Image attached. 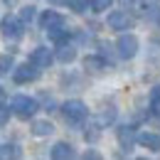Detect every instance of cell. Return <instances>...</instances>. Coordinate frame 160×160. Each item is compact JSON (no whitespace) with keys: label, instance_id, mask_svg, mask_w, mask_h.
Here are the masks:
<instances>
[{"label":"cell","instance_id":"1","mask_svg":"<svg viewBox=\"0 0 160 160\" xmlns=\"http://www.w3.org/2000/svg\"><path fill=\"white\" fill-rule=\"evenodd\" d=\"M42 30L52 37V40H62L64 37V18H62L57 10H47L42 15Z\"/></svg>","mask_w":160,"mask_h":160},{"label":"cell","instance_id":"2","mask_svg":"<svg viewBox=\"0 0 160 160\" xmlns=\"http://www.w3.org/2000/svg\"><path fill=\"white\" fill-rule=\"evenodd\" d=\"M10 108H12V113L15 116H20V118H30V116H35L37 113V101L30 99V96H22V94H18V96H12V101H10Z\"/></svg>","mask_w":160,"mask_h":160},{"label":"cell","instance_id":"3","mask_svg":"<svg viewBox=\"0 0 160 160\" xmlns=\"http://www.w3.org/2000/svg\"><path fill=\"white\" fill-rule=\"evenodd\" d=\"M62 111H64V118L69 121V123H81V121L86 118V113H89L86 103H84V101H79V99L67 101V103L62 106Z\"/></svg>","mask_w":160,"mask_h":160},{"label":"cell","instance_id":"4","mask_svg":"<svg viewBox=\"0 0 160 160\" xmlns=\"http://www.w3.org/2000/svg\"><path fill=\"white\" fill-rule=\"evenodd\" d=\"M138 37L136 35H121L118 42H116V47H118V54L123 59H133L136 54H138Z\"/></svg>","mask_w":160,"mask_h":160},{"label":"cell","instance_id":"5","mask_svg":"<svg viewBox=\"0 0 160 160\" xmlns=\"http://www.w3.org/2000/svg\"><path fill=\"white\" fill-rule=\"evenodd\" d=\"M22 25L25 22L22 20H15V18H2V22H0V32H2V37L5 40H20L22 37Z\"/></svg>","mask_w":160,"mask_h":160},{"label":"cell","instance_id":"6","mask_svg":"<svg viewBox=\"0 0 160 160\" xmlns=\"http://www.w3.org/2000/svg\"><path fill=\"white\" fill-rule=\"evenodd\" d=\"M37 77H40V67H35L32 62L15 67V72H12V79H15V84H27V81H35Z\"/></svg>","mask_w":160,"mask_h":160},{"label":"cell","instance_id":"7","mask_svg":"<svg viewBox=\"0 0 160 160\" xmlns=\"http://www.w3.org/2000/svg\"><path fill=\"white\" fill-rule=\"evenodd\" d=\"M108 27L111 30H131L133 27V18L128 12H123V10H116V12L108 15Z\"/></svg>","mask_w":160,"mask_h":160},{"label":"cell","instance_id":"8","mask_svg":"<svg viewBox=\"0 0 160 160\" xmlns=\"http://www.w3.org/2000/svg\"><path fill=\"white\" fill-rule=\"evenodd\" d=\"M116 136H118V145L123 148V150H131V148H133V143L138 140L136 128H131V126H121L118 131H116Z\"/></svg>","mask_w":160,"mask_h":160},{"label":"cell","instance_id":"9","mask_svg":"<svg viewBox=\"0 0 160 160\" xmlns=\"http://www.w3.org/2000/svg\"><path fill=\"white\" fill-rule=\"evenodd\" d=\"M30 62H32L35 67H40V69H44V67H49V62H52V52H49L47 47H37V49L32 52V57H30Z\"/></svg>","mask_w":160,"mask_h":160},{"label":"cell","instance_id":"10","mask_svg":"<svg viewBox=\"0 0 160 160\" xmlns=\"http://www.w3.org/2000/svg\"><path fill=\"white\" fill-rule=\"evenodd\" d=\"M138 143L143 145V148L153 150V153H158V150H160V136H158V133H140Z\"/></svg>","mask_w":160,"mask_h":160},{"label":"cell","instance_id":"11","mask_svg":"<svg viewBox=\"0 0 160 160\" xmlns=\"http://www.w3.org/2000/svg\"><path fill=\"white\" fill-rule=\"evenodd\" d=\"M52 158H54V160H69V158H74V148H72L69 143H57V145L52 148Z\"/></svg>","mask_w":160,"mask_h":160},{"label":"cell","instance_id":"12","mask_svg":"<svg viewBox=\"0 0 160 160\" xmlns=\"http://www.w3.org/2000/svg\"><path fill=\"white\" fill-rule=\"evenodd\" d=\"M74 57H77V49H74L72 44H64V47H59V52H57V59L64 62V64H67V62H72Z\"/></svg>","mask_w":160,"mask_h":160},{"label":"cell","instance_id":"13","mask_svg":"<svg viewBox=\"0 0 160 160\" xmlns=\"http://www.w3.org/2000/svg\"><path fill=\"white\" fill-rule=\"evenodd\" d=\"M52 131H54V126H52L49 121H37V123L32 126V133H35V136H49Z\"/></svg>","mask_w":160,"mask_h":160},{"label":"cell","instance_id":"14","mask_svg":"<svg viewBox=\"0 0 160 160\" xmlns=\"http://www.w3.org/2000/svg\"><path fill=\"white\" fill-rule=\"evenodd\" d=\"M150 113L160 118V86H155L150 94Z\"/></svg>","mask_w":160,"mask_h":160},{"label":"cell","instance_id":"15","mask_svg":"<svg viewBox=\"0 0 160 160\" xmlns=\"http://www.w3.org/2000/svg\"><path fill=\"white\" fill-rule=\"evenodd\" d=\"M84 67H86V69H94V72H99V69H103V67H106V62L99 59V57H86V59H84Z\"/></svg>","mask_w":160,"mask_h":160},{"label":"cell","instance_id":"16","mask_svg":"<svg viewBox=\"0 0 160 160\" xmlns=\"http://www.w3.org/2000/svg\"><path fill=\"white\" fill-rule=\"evenodd\" d=\"M67 2H69V8H72V10H77V12L89 10V5H91V0H67Z\"/></svg>","mask_w":160,"mask_h":160},{"label":"cell","instance_id":"17","mask_svg":"<svg viewBox=\"0 0 160 160\" xmlns=\"http://www.w3.org/2000/svg\"><path fill=\"white\" fill-rule=\"evenodd\" d=\"M111 2H113V0H91V10L103 12V10H108V8H111Z\"/></svg>","mask_w":160,"mask_h":160},{"label":"cell","instance_id":"18","mask_svg":"<svg viewBox=\"0 0 160 160\" xmlns=\"http://www.w3.org/2000/svg\"><path fill=\"white\" fill-rule=\"evenodd\" d=\"M8 155H12V158H18V155H20V150H18V145H2V150H0V158H8Z\"/></svg>","mask_w":160,"mask_h":160},{"label":"cell","instance_id":"19","mask_svg":"<svg viewBox=\"0 0 160 160\" xmlns=\"http://www.w3.org/2000/svg\"><path fill=\"white\" fill-rule=\"evenodd\" d=\"M32 18H35V8L27 5V8H22V10H20V20L22 22H32Z\"/></svg>","mask_w":160,"mask_h":160},{"label":"cell","instance_id":"20","mask_svg":"<svg viewBox=\"0 0 160 160\" xmlns=\"http://www.w3.org/2000/svg\"><path fill=\"white\" fill-rule=\"evenodd\" d=\"M10 67V57H0V74H5Z\"/></svg>","mask_w":160,"mask_h":160},{"label":"cell","instance_id":"21","mask_svg":"<svg viewBox=\"0 0 160 160\" xmlns=\"http://www.w3.org/2000/svg\"><path fill=\"white\" fill-rule=\"evenodd\" d=\"M8 111H10V108H2V106H0V123H5V118H8Z\"/></svg>","mask_w":160,"mask_h":160},{"label":"cell","instance_id":"22","mask_svg":"<svg viewBox=\"0 0 160 160\" xmlns=\"http://www.w3.org/2000/svg\"><path fill=\"white\" fill-rule=\"evenodd\" d=\"M5 103V91H2V86H0V106Z\"/></svg>","mask_w":160,"mask_h":160}]
</instances>
